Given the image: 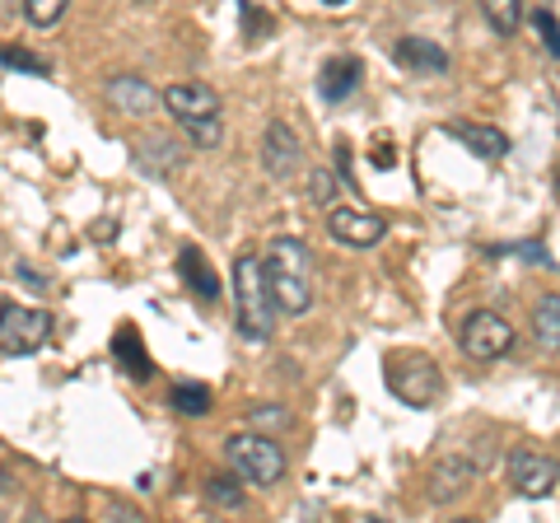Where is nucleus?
Returning <instances> with one entry per match:
<instances>
[{"label":"nucleus","instance_id":"f257e3e1","mask_svg":"<svg viewBox=\"0 0 560 523\" xmlns=\"http://www.w3.org/2000/svg\"><path fill=\"white\" fill-rule=\"evenodd\" d=\"M261 276H267V294L276 313L313 309V257L304 248V239H276L271 253L261 257Z\"/></svg>","mask_w":560,"mask_h":523},{"label":"nucleus","instance_id":"f03ea898","mask_svg":"<svg viewBox=\"0 0 560 523\" xmlns=\"http://www.w3.org/2000/svg\"><path fill=\"white\" fill-rule=\"evenodd\" d=\"M234 304H238V337L271 341L276 304L267 294V276H261V257L238 253L234 257Z\"/></svg>","mask_w":560,"mask_h":523},{"label":"nucleus","instance_id":"7ed1b4c3","mask_svg":"<svg viewBox=\"0 0 560 523\" xmlns=\"http://www.w3.org/2000/svg\"><path fill=\"white\" fill-rule=\"evenodd\" d=\"M388 388L397 403H407V407H434L444 397V374H440V364H434L430 356H420V351H397L388 356Z\"/></svg>","mask_w":560,"mask_h":523},{"label":"nucleus","instance_id":"20e7f679","mask_svg":"<svg viewBox=\"0 0 560 523\" xmlns=\"http://www.w3.org/2000/svg\"><path fill=\"white\" fill-rule=\"evenodd\" d=\"M224 458H230L234 473L253 486H276L285 477V453H280V444L271 434H257V430L230 434V440H224Z\"/></svg>","mask_w":560,"mask_h":523},{"label":"nucleus","instance_id":"39448f33","mask_svg":"<svg viewBox=\"0 0 560 523\" xmlns=\"http://www.w3.org/2000/svg\"><path fill=\"white\" fill-rule=\"evenodd\" d=\"M504 473H510L514 491L528 496V500H547V496H556V486H560V463L551 458V453H541V449H514L510 463H504Z\"/></svg>","mask_w":560,"mask_h":523},{"label":"nucleus","instance_id":"423d86ee","mask_svg":"<svg viewBox=\"0 0 560 523\" xmlns=\"http://www.w3.org/2000/svg\"><path fill=\"white\" fill-rule=\"evenodd\" d=\"M51 313L47 309H5L0 313V351L5 356H33L51 341Z\"/></svg>","mask_w":560,"mask_h":523},{"label":"nucleus","instance_id":"0eeeda50","mask_svg":"<svg viewBox=\"0 0 560 523\" xmlns=\"http://www.w3.org/2000/svg\"><path fill=\"white\" fill-rule=\"evenodd\" d=\"M458 346H463V356H471V360H500L514 346V327H510V318H500V313L477 309V313H467Z\"/></svg>","mask_w":560,"mask_h":523},{"label":"nucleus","instance_id":"6e6552de","mask_svg":"<svg viewBox=\"0 0 560 523\" xmlns=\"http://www.w3.org/2000/svg\"><path fill=\"white\" fill-rule=\"evenodd\" d=\"M304 164V146H300V136H294L285 121H271L267 136H261V168L271 173V178H294Z\"/></svg>","mask_w":560,"mask_h":523},{"label":"nucleus","instance_id":"1a4fd4ad","mask_svg":"<svg viewBox=\"0 0 560 523\" xmlns=\"http://www.w3.org/2000/svg\"><path fill=\"white\" fill-rule=\"evenodd\" d=\"M327 230L337 243H346V248H374V243L388 234V224L374 211H360V206H337V211L327 216Z\"/></svg>","mask_w":560,"mask_h":523},{"label":"nucleus","instance_id":"9d476101","mask_svg":"<svg viewBox=\"0 0 560 523\" xmlns=\"http://www.w3.org/2000/svg\"><path fill=\"white\" fill-rule=\"evenodd\" d=\"M393 61L401 71H416V75H444L448 71V51L430 38H416V33L393 43Z\"/></svg>","mask_w":560,"mask_h":523},{"label":"nucleus","instance_id":"9b49d317","mask_svg":"<svg viewBox=\"0 0 560 523\" xmlns=\"http://www.w3.org/2000/svg\"><path fill=\"white\" fill-rule=\"evenodd\" d=\"M103 94H108L113 108L127 113V117H150V113L164 103V94H154L140 75H113L108 84H103Z\"/></svg>","mask_w":560,"mask_h":523},{"label":"nucleus","instance_id":"f8f14e48","mask_svg":"<svg viewBox=\"0 0 560 523\" xmlns=\"http://www.w3.org/2000/svg\"><path fill=\"white\" fill-rule=\"evenodd\" d=\"M164 108L178 121H206V117H220V94L206 90V84H168Z\"/></svg>","mask_w":560,"mask_h":523},{"label":"nucleus","instance_id":"ddd939ff","mask_svg":"<svg viewBox=\"0 0 560 523\" xmlns=\"http://www.w3.org/2000/svg\"><path fill=\"white\" fill-rule=\"evenodd\" d=\"M471 477H477V467H471L467 458H444V463H434L430 467V500L434 504H448V500H458Z\"/></svg>","mask_w":560,"mask_h":523},{"label":"nucleus","instance_id":"4468645a","mask_svg":"<svg viewBox=\"0 0 560 523\" xmlns=\"http://www.w3.org/2000/svg\"><path fill=\"white\" fill-rule=\"evenodd\" d=\"M448 136H458V141L477 154V160H504V154H510V136L495 131V127H477V121H448Z\"/></svg>","mask_w":560,"mask_h":523},{"label":"nucleus","instance_id":"2eb2a0df","mask_svg":"<svg viewBox=\"0 0 560 523\" xmlns=\"http://www.w3.org/2000/svg\"><path fill=\"white\" fill-rule=\"evenodd\" d=\"M178 276H183L187 290L197 294L201 304H215V300H220V276L210 271V262H206L197 248H183V253H178Z\"/></svg>","mask_w":560,"mask_h":523},{"label":"nucleus","instance_id":"dca6fc26","mask_svg":"<svg viewBox=\"0 0 560 523\" xmlns=\"http://www.w3.org/2000/svg\"><path fill=\"white\" fill-rule=\"evenodd\" d=\"M360 71H364V66H360L355 57H331L323 71H318V94H323L327 103H341V98L360 84Z\"/></svg>","mask_w":560,"mask_h":523},{"label":"nucleus","instance_id":"f3484780","mask_svg":"<svg viewBox=\"0 0 560 523\" xmlns=\"http://www.w3.org/2000/svg\"><path fill=\"white\" fill-rule=\"evenodd\" d=\"M136 164L150 173V178H168V173L183 168V150H173V141H160V136H150V141L136 146Z\"/></svg>","mask_w":560,"mask_h":523},{"label":"nucleus","instance_id":"a211bd4d","mask_svg":"<svg viewBox=\"0 0 560 523\" xmlns=\"http://www.w3.org/2000/svg\"><path fill=\"white\" fill-rule=\"evenodd\" d=\"M113 356L121 360V370H127L131 379H150V374H154V364H150V356H145V341H140L136 327H117Z\"/></svg>","mask_w":560,"mask_h":523},{"label":"nucleus","instance_id":"6ab92c4d","mask_svg":"<svg viewBox=\"0 0 560 523\" xmlns=\"http://www.w3.org/2000/svg\"><path fill=\"white\" fill-rule=\"evenodd\" d=\"M533 333L547 351H560V294H541V304L533 309Z\"/></svg>","mask_w":560,"mask_h":523},{"label":"nucleus","instance_id":"aec40b11","mask_svg":"<svg viewBox=\"0 0 560 523\" xmlns=\"http://www.w3.org/2000/svg\"><path fill=\"white\" fill-rule=\"evenodd\" d=\"M481 14L500 38H510V33H518V24H523V0H481Z\"/></svg>","mask_w":560,"mask_h":523},{"label":"nucleus","instance_id":"412c9836","mask_svg":"<svg viewBox=\"0 0 560 523\" xmlns=\"http://www.w3.org/2000/svg\"><path fill=\"white\" fill-rule=\"evenodd\" d=\"M168 403L183 416H210V388L206 383H178V388L168 393Z\"/></svg>","mask_w":560,"mask_h":523},{"label":"nucleus","instance_id":"4be33fe9","mask_svg":"<svg viewBox=\"0 0 560 523\" xmlns=\"http://www.w3.org/2000/svg\"><path fill=\"white\" fill-rule=\"evenodd\" d=\"M206 500L220 510H243V477H206Z\"/></svg>","mask_w":560,"mask_h":523},{"label":"nucleus","instance_id":"5701e85b","mask_svg":"<svg viewBox=\"0 0 560 523\" xmlns=\"http://www.w3.org/2000/svg\"><path fill=\"white\" fill-rule=\"evenodd\" d=\"M70 0H24V14H28V24H38V28H51L66 14Z\"/></svg>","mask_w":560,"mask_h":523},{"label":"nucleus","instance_id":"b1692460","mask_svg":"<svg viewBox=\"0 0 560 523\" xmlns=\"http://www.w3.org/2000/svg\"><path fill=\"white\" fill-rule=\"evenodd\" d=\"M183 131H187V141H191V146H206V150L224 141L220 117H206V121H183Z\"/></svg>","mask_w":560,"mask_h":523},{"label":"nucleus","instance_id":"393cba45","mask_svg":"<svg viewBox=\"0 0 560 523\" xmlns=\"http://www.w3.org/2000/svg\"><path fill=\"white\" fill-rule=\"evenodd\" d=\"M533 28H537L541 47H547L551 57L560 61V20H556V14H551V10H537V14H533Z\"/></svg>","mask_w":560,"mask_h":523},{"label":"nucleus","instance_id":"a878e982","mask_svg":"<svg viewBox=\"0 0 560 523\" xmlns=\"http://www.w3.org/2000/svg\"><path fill=\"white\" fill-rule=\"evenodd\" d=\"M0 61L10 66V71H33V75H47V61H38L33 51L24 47H0Z\"/></svg>","mask_w":560,"mask_h":523},{"label":"nucleus","instance_id":"bb28decb","mask_svg":"<svg viewBox=\"0 0 560 523\" xmlns=\"http://www.w3.org/2000/svg\"><path fill=\"white\" fill-rule=\"evenodd\" d=\"M331 197H337V178H331L327 168H313L308 173V201L313 206H331Z\"/></svg>","mask_w":560,"mask_h":523},{"label":"nucleus","instance_id":"cd10ccee","mask_svg":"<svg viewBox=\"0 0 560 523\" xmlns=\"http://www.w3.org/2000/svg\"><path fill=\"white\" fill-rule=\"evenodd\" d=\"M248 426L253 430H285L290 426V411L285 407H253L248 411Z\"/></svg>","mask_w":560,"mask_h":523},{"label":"nucleus","instance_id":"c85d7f7f","mask_svg":"<svg viewBox=\"0 0 560 523\" xmlns=\"http://www.w3.org/2000/svg\"><path fill=\"white\" fill-rule=\"evenodd\" d=\"M374 164L378 168H393L397 164V150H374Z\"/></svg>","mask_w":560,"mask_h":523},{"label":"nucleus","instance_id":"c756f323","mask_svg":"<svg viewBox=\"0 0 560 523\" xmlns=\"http://www.w3.org/2000/svg\"><path fill=\"white\" fill-rule=\"evenodd\" d=\"M323 5H346V0H323Z\"/></svg>","mask_w":560,"mask_h":523},{"label":"nucleus","instance_id":"7c9ffc66","mask_svg":"<svg viewBox=\"0 0 560 523\" xmlns=\"http://www.w3.org/2000/svg\"><path fill=\"white\" fill-rule=\"evenodd\" d=\"M556 197H560V168H556Z\"/></svg>","mask_w":560,"mask_h":523},{"label":"nucleus","instance_id":"2f4dec72","mask_svg":"<svg viewBox=\"0 0 560 523\" xmlns=\"http://www.w3.org/2000/svg\"><path fill=\"white\" fill-rule=\"evenodd\" d=\"M0 491H5V473H0Z\"/></svg>","mask_w":560,"mask_h":523}]
</instances>
